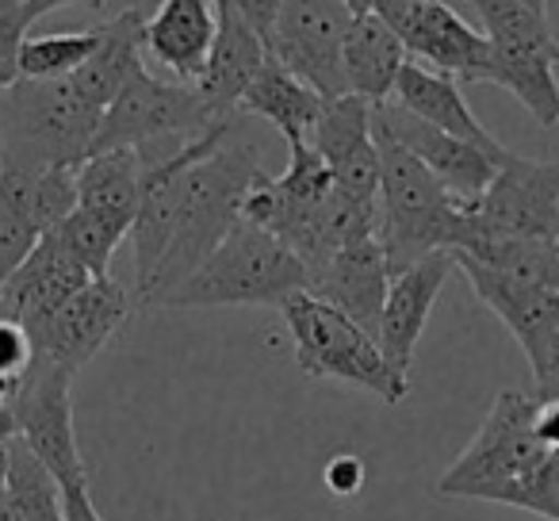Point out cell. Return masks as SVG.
Listing matches in <instances>:
<instances>
[{
	"label": "cell",
	"instance_id": "6da1fadb",
	"mask_svg": "<svg viewBox=\"0 0 559 521\" xmlns=\"http://www.w3.org/2000/svg\"><path fill=\"white\" fill-rule=\"evenodd\" d=\"M261 150L234 139V119L180 142L162 162H146V173L165 188L173 208L169 246L162 253L142 307H165V299L218 249V241L241 223V203L261 173Z\"/></svg>",
	"mask_w": 559,
	"mask_h": 521
},
{
	"label": "cell",
	"instance_id": "7a4b0ae2",
	"mask_svg": "<svg viewBox=\"0 0 559 521\" xmlns=\"http://www.w3.org/2000/svg\"><path fill=\"white\" fill-rule=\"evenodd\" d=\"M104 108H96L70 78H20L0 88V165L16 169H78L96 146Z\"/></svg>",
	"mask_w": 559,
	"mask_h": 521
},
{
	"label": "cell",
	"instance_id": "3957f363",
	"mask_svg": "<svg viewBox=\"0 0 559 521\" xmlns=\"http://www.w3.org/2000/svg\"><path fill=\"white\" fill-rule=\"evenodd\" d=\"M296 292H311L304 257L241 218L165 307H284Z\"/></svg>",
	"mask_w": 559,
	"mask_h": 521
},
{
	"label": "cell",
	"instance_id": "277c9868",
	"mask_svg": "<svg viewBox=\"0 0 559 521\" xmlns=\"http://www.w3.org/2000/svg\"><path fill=\"white\" fill-rule=\"evenodd\" d=\"M380 142V238L388 246L391 273L414 265L437 249H460L467 208L391 134Z\"/></svg>",
	"mask_w": 559,
	"mask_h": 521
},
{
	"label": "cell",
	"instance_id": "5b68a950",
	"mask_svg": "<svg viewBox=\"0 0 559 521\" xmlns=\"http://www.w3.org/2000/svg\"><path fill=\"white\" fill-rule=\"evenodd\" d=\"M284 327L296 345V365L314 380H342L360 391H372L388 406L403 403L411 391V376H403L383 357L376 334H368L357 319L314 292H296L280 307Z\"/></svg>",
	"mask_w": 559,
	"mask_h": 521
},
{
	"label": "cell",
	"instance_id": "8992f818",
	"mask_svg": "<svg viewBox=\"0 0 559 521\" xmlns=\"http://www.w3.org/2000/svg\"><path fill=\"white\" fill-rule=\"evenodd\" d=\"M536 403H540L536 395L502 391L487 411V418H483L479 434L472 437V445L437 479V490L444 498H479V502L510 506L513 490L551 452L548 445H540V437L533 429Z\"/></svg>",
	"mask_w": 559,
	"mask_h": 521
},
{
	"label": "cell",
	"instance_id": "52a82bcc",
	"mask_svg": "<svg viewBox=\"0 0 559 521\" xmlns=\"http://www.w3.org/2000/svg\"><path fill=\"white\" fill-rule=\"evenodd\" d=\"M292 150L288 169L280 177L257 173L253 185L241 203V218L261 230L276 234L280 241H288L304 265L311 269V281L330 257H334V238H330V200H334L337 185L330 165L311 142H299Z\"/></svg>",
	"mask_w": 559,
	"mask_h": 521
},
{
	"label": "cell",
	"instance_id": "ba28073f",
	"mask_svg": "<svg viewBox=\"0 0 559 521\" xmlns=\"http://www.w3.org/2000/svg\"><path fill=\"white\" fill-rule=\"evenodd\" d=\"M234 116L211 108V100L195 85H169V81H157L154 73L142 66L131 81L123 85V93L104 108V123L96 134L93 154L100 150H142L146 142L157 139H195V134L211 131L215 123Z\"/></svg>",
	"mask_w": 559,
	"mask_h": 521
},
{
	"label": "cell",
	"instance_id": "9c48e42d",
	"mask_svg": "<svg viewBox=\"0 0 559 521\" xmlns=\"http://www.w3.org/2000/svg\"><path fill=\"white\" fill-rule=\"evenodd\" d=\"M70 383L73 368L35 353L27 372L20 376L12 422H16V437L32 445V452L58 479V487H88V464L81 457L78 429H73Z\"/></svg>",
	"mask_w": 559,
	"mask_h": 521
},
{
	"label": "cell",
	"instance_id": "30bf717a",
	"mask_svg": "<svg viewBox=\"0 0 559 521\" xmlns=\"http://www.w3.org/2000/svg\"><path fill=\"white\" fill-rule=\"evenodd\" d=\"M357 12L345 0H284L272 35V58L288 66L296 78L319 88L326 100L345 96V66L342 47Z\"/></svg>",
	"mask_w": 559,
	"mask_h": 521
},
{
	"label": "cell",
	"instance_id": "8fae6325",
	"mask_svg": "<svg viewBox=\"0 0 559 521\" xmlns=\"http://www.w3.org/2000/svg\"><path fill=\"white\" fill-rule=\"evenodd\" d=\"M383 20L399 32L406 55H414L421 66L464 85H483L490 73V39L475 32L456 9L444 0H406V4H380Z\"/></svg>",
	"mask_w": 559,
	"mask_h": 521
},
{
	"label": "cell",
	"instance_id": "7c38bea8",
	"mask_svg": "<svg viewBox=\"0 0 559 521\" xmlns=\"http://www.w3.org/2000/svg\"><path fill=\"white\" fill-rule=\"evenodd\" d=\"M467 215L490 234L559 241V162L506 154L490 188L467 208Z\"/></svg>",
	"mask_w": 559,
	"mask_h": 521
},
{
	"label": "cell",
	"instance_id": "4fadbf2b",
	"mask_svg": "<svg viewBox=\"0 0 559 521\" xmlns=\"http://www.w3.org/2000/svg\"><path fill=\"white\" fill-rule=\"evenodd\" d=\"M372 127L391 134L395 142H403L464 208H472V203L487 192L498 165H502V157L487 154V150L475 146V142L456 139V134L411 116V111L399 108L395 100L372 104Z\"/></svg>",
	"mask_w": 559,
	"mask_h": 521
},
{
	"label": "cell",
	"instance_id": "5bb4252c",
	"mask_svg": "<svg viewBox=\"0 0 559 521\" xmlns=\"http://www.w3.org/2000/svg\"><path fill=\"white\" fill-rule=\"evenodd\" d=\"M452 257H456V269L467 276L475 296L518 338V345L528 357V368H533L536 383H540L551 372V360L559 353V292L510 281V276L479 265L475 257L460 253V249H452Z\"/></svg>",
	"mask_w": 559,
	"mask_h": 521
},
{
	"label": "cell",
	"instance_id": "9a60e30c",
	"mask_svg": "<svg viewBox=\"0 0 559 521\" xmlns=\"http://www.w3.org/2000/svg\"><path fill=\"white\" fill-rule=\"evenodd\" d=\"M127 315H131V296L123 284H116L111 276H93L43 327L32 330L35 353L78 372L123 330Z\"/></svg>",
	"mask_w": 559,
	"mask_h": 521
},
{
	"label": "cell",
	"instance_id": "2e32d148",
	"mask_svg": "<svg viewBox=\"0 0 559 521\" xmlns=\"http://www.w3.org/2000/svg\"><path fill=\"white\" fill-rule=\"evenodd\" d=\"M311 146L322 154L334 173V185L349 200L380 208V142L372 127V104L365 96L345 93L322 104Z\"/></svg>",
	"mask_w": 559,
	"mask_h": 521
},
{
	"label": "cell",
	"instance_id": "e0dca14e",
	"mask_svg": "<svg viewBox=\"0 0 559 521\" xmlns=\"http://www.w3.org/2000/svg\"><path fill=\"white\" fill-rule=\"evenodd\" d=\"M88 281H93L88 265L66 246V238L55 226V230L43 234L39 246L20 261L16 273L0 284V307L16 322H24L27 334H32V330L43 327L66 299L78 296Z\"/></svg>",
	"mask_w": 559,
	"mask_h": 521
},
{
	"label": "cell",
	"instance_id": "ac0fdd59",
	"mask_svg": "<svg viewBox=\"0 0 559 521\" xmlns=\"http://www.w3.org/2000/svg\"><path fill=\"white\" fill-rule=\"evenodd\" d=\"M452 273H456L452 249H437V253H426L414 265L391 273L388 299H383V315H380V334L376 338H380L383 357L403 376H411L414 350H418L437 296H441L444 281Z\"/></svg>",
	"mask_w": 559,
	"mask_h": 521
},
{
	"label": "cell",
	"instance_id": "d6986e66",
	"mask_svg": "<svg viewBox=\"0 0 559 521\" xmlns=\"http://www.w3.org/2000/svg\"><path fill=\"white\" fill-rule=\"evenodd\" d=\"M391 284V257L380 234H368L349 246L334 249L326 265L314 273L311 292L342 307L349 319H357L368 334H380V315L383 299H388ZM380 342V338H376Z\"/></svg>",
	"mask_w": 559,
	"mask_h": 521
},
{
	"label": "cell",
	"instance_id": "ffe728a7",
	"mask_svg": "<svg viewBox=\"0 0 559 521\" xmlns=\"http://www.w3.org/2000/svg\"><path fill=\"white\" fill-rule=\"evenodd\" d=\"M218 35V0H162L146 20V55L185 85L207 70Z\"/></svg>",
	"mask_w": 559,
	"mask_h": 521
},
{
	"label": "cell",
	"instance_id": "44dd1931",
	"mask_svg": "<svg viewBox=\"0 0 559 521\" xmlns=\"http://www.w3.org/2000/svg\"><path fill=\"white\" fill-rule=\"evenodd\" d=\"M269 58L272 50L249 27V20L234 9L230 0H218V35H215V47H211L207 70L195 81V88L207 96L215 111L238 116L241 96L249 93V85L257 81V73L264 70Z\"/></svg>",
	"mask_w": 559,
	"mask_h": 521
},
{
	"label": "cell",
	"instance_id": "7402d4cb",
	"mask_svg": "<svg viewBox=\"0 0 559 521\" xmlns=\"http://www.w3.org/2000/svg\"><path fill=\"white\" fill-rule=\"evenodd\" d=\"M391 100H395L399 108L411 111V116H418V119H426V123L441 127V131L456 134V139L475 142V146H483L487 154H495V157L510 154V150H506L502 142H495V134L475 119V111L467 108L464 93H460V81L449 78V73H437L421 62H406L395 81Z\"/></svg>",
	"mask_w": 559,
	"mask_h": 521
},
{
	"label": "cell",
	"instance_id": "603a6c76",
	"mask_svg": "<svg viewBox=\"0 0 559 521\" xmlns=\"http://www.w3.org/2000/svg\"><path fill=\"white\" fill-rule=\"evenodd\" d=\"M146 157L142 150H100L78 165V208L131 234L142 203Z\"/></svg>",
	"mask_w": 559,
	"mask_h": 521
},
{
	"label": "cell",
	"instance_id": "cb8c5ba5",
	"mask_svg": "<svg viewBox=\"0 0 559 521\" xmlns=\"http://www.w3.org/2000/svg\"><path fill=\"white\" fill-rule=\"evenodd\" d=\"M406 47L399 32L380 16V12H360L353 16L349 32H345L342 66H345V85L349 93L365 96L368 104H383L395 93V81L403 73Z\"/></svg>",
	"mask_w": 559,
	"mask_h": 521
},
{
	"label": "cell",
	"instance_id": "d4e9b609",
	"mask_svg": "<svg viewBox=\"0 0 559 521\" xmlns=\"http://www.w3.org/2000/svg\"><path fill=\"white\" fill-rule=\"evenodd\" d=\"M322 104H326V96L307 85L304 78H296L288 66H280L276 58L264 62V70L249 85V93L241 96V111L269 119L284 134L288 146L311 142V131L322 116Z\"/></svg>",
	"mask_w": 559,
	"mask_h": 521
},
{
	"label": "cell",
	"instance_id": "484cf974",
	"mask_svg": "<svg viewBox=\"0 0 559 521\" xmlns=\"http://www.w3.org/2000/svg\"><path fill=\"white\" fill-rule=\"evenodd\" d=\"M104 27V39L96 47V55L73 73V85L81 88V96L96 104V108H108L123 85L142 70V55H146V16L139 9H123L116 20H108Z\"/></svg>",
	"mask_w": 559,
	"mask_h": 521
},
{
	"label": "cell",
	"instance_id": "4316f807",
	"mask_svg": "<svg viewBox=\"0 0 559 521\" xmlns=\"http://www.w3.org/2000/svg\"><path fill=\"white\" fill-rule=\"evenodd\" d=\"M559 43L556 47H498L490 43L487 85H502L513 93L540 127L559 123Z\"/></svg>",
	"mask_w": 559,
	"mask_h": 521
},
{
	"label": "cell",
	"instance_id": "83f0119b",
	"mask_svg": "<svg viewBox=\"0 0 559 521\" xmlns=\"http://www.w3.org/2000/svg\"><path fill=\"white\" fill-rule=\"evenodd\" d=\"M104 39V27H88V32H66V35H39L27 39L20 50V78L35 81H62L73 78L88 58L96 55Z\"/></svg>",
	"mask_w": 559,
	"mask_h": 521
},
{
	"label": "cell",
	"instance_id": "f1b7e54d",
	"mask_svg": "<svg viewBox=\"0 0 559 521\" xmlns=\"http://www.w3.org/2000/svg\"><path fill=\"white\" fill-rule=\"evenodd\" d=\"M510 506L536 513V518L559 521V449H551L548 457H544V464L513 490Z\"/></svg>",
	"mask_w": 559,
	"mask_h": 521
},
{
	"label": "cell",
	"instance_id": "f546056e",
	"mask_svg": "<svg viewBox=\"0 0 559 521\" xmlns=\"http://www.w3.org/2000/svg\"><path fill=\"white\" fill-rule=\"evenodd\" d=\"M27 0H0V88L20 81V50L27 43Z\"/></svg>",
	"mask_w": 559,
	"mask_h": 521
},
{
	"label": "cell",
	"instance_id": "4dcf8cb0",
	"mask_svg": "<svg viewBox=\"0 0 559 521\" xmlns=\"http://www.w3.org/2000/svg\"><path fill=\"white\" fill-rule=\"evenodd\" d=\"M322 479H326V487L334 490V495L342 498H353L360 487H365V460L360 457H334L326 464V472H322Z\"/></svg>",
	"mask_w": 559,
	"mask_h": 521
},
{
	"label": "cell",
	"instance_id": "1f68e13d",
	"mask_svg": "<svg viewBox=\"0 0 559 521\" xmlns=\"http://www.w3.org/2000/svg\"><path fill=\"white\" fill-rule=\"evenodd\" d=\"M230 4L249 20V27L261 35L264 47H272V35H276V16H280V4H284V0H230Z\"/></svg>",
	"mask_w": 559,
	"mask_h": 521
},
{
	"label": "cell",
	"instance_id": "d6a6232c",
	"mask_svg": "<svg viewBox=\"0 0 559 521\" xmlns=\"http://www.w3.org/2000/svg\"><path fill=\"white\" fill-rule=\"evenodd\" d=\"M66 521H104L93 502V487H62Z\"/></svg>",
	"mask_w": 559,
	"mask_h": 521
},
{
	"label": "cell",
	"instance_id": "836d02e7",
	"mask_svg": "<svg viewBox=\"0 0 559 521\" xmlns=\"http://www.w3.org/2000/svg\"><path fill=\"white\" fill-rule=\"evenodd\" d=\"M533 429H536V437H540V445L559 449V399H540V403H536Z\"/></svg>",
	"mask_w": 559,
	"mask_h": 521
},
{
	"label": "cell",
	"instance_id": "e575fe53",
	"mask_svg": "<svg viewBox=\"0 0 559 521\" xmlns=\"http://www.w3.org/2000/svg\"><path fill=\"white\" fill-rule=\"evenodd\" d=\"M20 380H0V441L16 437V422H12V403H16Z\"/></svg>",
	"mask_w": 559,
	"mask_h": 521
},
{
	"label": "cell",
	"instance_id": "d590c367",
	"mask_svg": "<svg viewBox=\"0 0 559 521\" xmlns=\"http://www.w3.org/2000/svg\"><path fill=\"white\" fill-rule=\"evenodd\" d=\"M70 4H81V0H27L24 12H27V24H35V20L50 16V12L58 9H70Z\"/></svg>",
	"mask_w": 559,
	"mask_h": 521
},
{
	"label": "cell",
	"instance_id": "8d00e7d4",
	"mask_svg": "<svg viewBox=\"0 0 559 521\" xmlns=\"http://www.w3.org/2000/svg\"><path fill=\"white\" fill-rule=\"evenodd\" d=\"M0 521H24V513H20L16 498H12V490H9V479L0 483Z\"/></svg>",
	"mask_w": 559,
	"mask_h": 521
},
{
	"label": "cell",
	"instance_id": "74e56055",
	"mask_svg": "<svg viewBox=\"0 0 559 521\" xmlns=\"http://www.w3.org/2000/svg\"><path fill=\"white\" fill-rule=\"evenodd\" d=\"M9 479V441H0V483Z\"/></svg>",
	"mask_w": 559,
	"mask_h": 521
},
{
	"label": "cell",
	"instance_id": "f35d334b",
	"mask_svg": "<svg viewBox=\"0 0 559 521\" xmlns=\"http://www.w3.org/2000/svg\"><path fill=\"white\" fill-rule=\"evenodd\" d=\"M345 4H349V9L360 16V12H372V4H376V0H345Z\"/></svg>",
	"mask_w": 559,
	"mask_h": 521
},
{
	"label": "cell",
	"instance_id": "ab89813d",
	"mask_svg": "<svg viewBox=\"0 0 559 521\" xmlns=\"http://www.w3.org/2000/svg\"><path fill=\"white\" fill-rule=\"evenodd\" d=\"M528 9H536V12H548V0H525Z\"/></svg>",
	"mask_w": 559,
	"mask_h": 521
},
{
	"label": "cell",
	"instance_id": "60d3db41",
	"mask_svg": "<svg viewBox=\"0 0 559 521\" xmlns=\"http://www.w3.org/2000/svg\"><path fill=\"white\" fill-rule=\"evenodd\" d=\"M380 4H406V0H376L372 9H380Z\"/></svg>",
	"mask_w": 559,
	"mask_h": 521
}]
</instances>
